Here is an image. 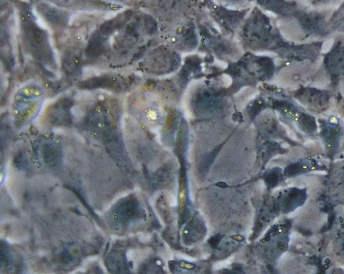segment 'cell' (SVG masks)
Here are the masks:
<instances>
[{
    "instance_id": "6da1fadb",
    "label": "cell",
    "mask_w": 344,
    "mask_h": 274,
    "mask_svg": "<svg viewBox=\"0 0 344 274\" xmlns=\"http://www.w3.org/2000/svg\"><path fill=\"white\" fill-rule=\"evenodd\" d=\"M221 237H220L219 236H216L209 240V243H210L211 246L215 247L216 246H217V245L219 244L220 241H221Z\"/></svg>"
}]
</instances>
